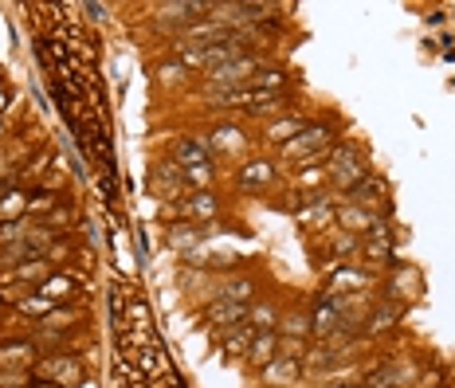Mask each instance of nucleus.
Returning a JSON list of instances; mask_svg holds the SVG:
<instances>
[{
  "instance_id": "7",
  "label": "nucleus",
  "mask_w": 455,
  "mask_h": 388,
  "mask_svg": "<svg viewBox=\"0 0 455 388\" xmlns=\"http://www.w3.org/2000/svg\"><path fill=\"white\" fill-rule=\"evenodd\" d=\"M255 333H259V329L252 326V322H240V326H232L228 329V341H224V349L228 353H236V357H248V349H252V341H255Z\"/></svg>"
},
{
  "instance_id": "6",
  "label": "nucleus",
  "mask_w": 455,
  "mask_h": 388,
  "mask_svg": "<svg viewBox=\"0 0 455 388\" xmlns=\"http://www.w3.org/2000/svg\"><path fill=\"white\" fill-rule=\"evenodd\" d=\"M275 345H279V338L271 333V329H263V333H255L252 349H248V361H252V365H259V369H267V365L275 361Z\"/></svg>"
},
{
  "instance_id": "20",
  "label": "nucleus",
  "mask_w": 455,
  "mask_h": 388,
  "mask_svg": "<svg viewBox=\"0 0 455 388\" xmlns=\"http://www.w3.org/2000/svg\"><path fill=\"white\" fill-rule=\"evenodd\" d=\"M299 220L302 224H326V220H330V208L326 204H310V208H302L299 212Z\"/></svg>"
},
{
  "instance_id": "17",
  "label": "nucleus",
  "mask_w": 455,
  "mask_h": 388,
  "mask_svg": "<svg viewBox=\"0 0 455 388\" xmlns=\"http://www.w3.org/2000/svg\"><path fill=\"white\" fill-rule=\"evenodd\" d=\"M248 318H252V326H275V310H271V306H263V302H259V306H252V310H248Z\"/></svg>"
},
{
  "instance_id": "10",
  "label": "nucleus",
  "mask_w": 455,
  "mask_h": 388,
  "mask_svg": "<svg viewBox=\"0 0 455 388\" xmlns=\"http://www.w3.org/2000/svg\"><path fill=\"white\" fill-rule=\"evenodd\" d=\"M44 298L48 302H63V294H75V282H71V275H51L48 282H44Z\"/></svg>"
},
{
  "instance_id": "29",
  "label": "nucleus",
  "mask_w": 455,
  "mask_h": 388,
  "mask_svg": "<svg viewBox=\"0 0 455 388\" xmlns=\"http://www.w3.org/2000/svg\"><path fill=\"white\" fill-rule=\"evenodd\" d=\"M36 388H59V385H51V380H39V385Z\"/></svg>"
},
{
  "instance_id": "26",
  "label": "nucleus",
  "mask_w": 455,
  "mask_h": 388,
  "mask_svg": "<svg viewBox=\"0 0 455 388\" xmlns=\"http://www.w3.org/2000/svg\"><path fill=\"white\" fill-rule=\"evenodd\" d=\"M334 251H337V255H349V251H358V240H334Z\"/></svg>"
},
{
  "instance_id": "11",
  "label": "nucleus",
  "mask_w": 455,
  "mask_h": 388,
  "mask_svg": "<svg viewBox=\"0 0 455 388\" xmlns=\"http://www.w3.org/2000/svg\"><path fill=\"white\" fill-rule=\"evenodd\" d=\"M185 216H192V220H208V216H216V200H212V193H196V196H189V208H185Z\"/></svg>"
},
{
  "instance_id": "3",
  "label": "nucleus",
  "mask_w": 455,
  "mask_h": 388,
  "mask_svg": "<svg viewBox=\"0 0 455 388\" xmlns=\"http://www.w3.org/2000/svg\"><path fill=\"white\" fill-rule=\"evenodd\" d=\"M326 149H330V130H302V134L287 146V157L314 161V157H322Z\"/></svg>"
},
{
  "instance_id": "23",
  "label": "nucleus",
  "mask_w": 455,
  "mask_h": 388,
  "mask_svg": "<svg viewBox=\"0 0 455 388\" xmlns=\"http://www.w3.org/2000/svg\"><path fill=\"white\" fill-rule=\"evenodd\" d=\"M51 306H55V302H48L44 294H36L32 302H20V310H24V314H44V310H51Z\"/></svg>"
},
{
  "instance_id": "8",
  "label": "nucleus",
  "mask_w": 455,
  "mask_h": 388,
  "mask_svg": "<svg viewBox=\"0 0 455 388\" xmlns=\"http://www.w3.org/2000/svg\"><path fill=\"white\" fill-rule=\"evenodd\" d=\"M177 161L189 169H201V165H208V146L204 142H177Z\"/></svg>"
},
{
  "instance_id": "12",
  "label": "nucleus",
  "mask_w": 455,
  "mask_h": 388,
  "mask_svg": "<svg viewBox=\"0 0 455 388\" xmlns=\"http://www.w3.org/2000/svg\"><path fill=\"white\" fill-rule=\"evenodd\" d=\"M16 279H24V282L44 279V282H48V279H51V263H48V259H28L24 267L16 271Z\"/></svg>"
},
{
  "instance_id": "18",
  "label": "nucleus",
  "mask_w": 455,
  "mask_h": 388,
  "mask_svg": "<svg viewBox=\"0 0 455 388\" xmlns=\"http://www.w3.org/2000/svg\"><path fill=\"white\" fill-rule=\"evenodd\" d=\"M337 220H342L346 228H369V216H365V212H358V208H342V212H337Z\"/></svg>"
},
{
  "instance_id": "28",
  "label": "nucleus",
  "mask_w": 455,
  "mask_h": 388,
  "mask_svg": "<svg viewBox=\"0 0 455 388\" xmlns=\"http://www.w3.org/2000/svg\"><path fill=\"white\" fill-rule=\"evenodd\" d=\"M177 75H180V67H169V71L161 67V79H169V83H177Z\"/></svg>"
},
{
  "instance_id": "2",
  "label": "nucleus",
  "mask_w": 455,
  "mask_h": 388,
  "mask_svg": "<svg viewBox=\"0 0 455 388\" xmlns=\"http://www.w3.org/2000/svg\"><path fill=\"white\" fill-rule=\"evenodd\" d=\"M330 169H334V181L342 184V188H358V184L365 181V165L353 157V149H349V146H337Z\"/></svg>"
},
{
  "instance_id": "4",
  "label": "nucleus",
  "mask_w": 455,
  "mask_h": 388,
  "mask_svg": "<svg viewBox=\"0 0 455 388\" xmlns=\"http://www.w3.org/2000/svg\"><path fill=\"white\" fill-rule=\"evenodd\" d=\"M185 169L180 165H161V169L154 173V181H149V188H154L157 196H165V200H177L180 193H185Z\"/></svg>"
},
{
  "instance_id": "5",
  "label": "nucleus",
  "mask_w": 455,
  "mask_h": 388,
  "mask_svg": "<svg viewBox=\"0 0 455 388\" xmlns=\"http://www.w3.org/2000/svg\"><path fill=\"white\" fill-rule=\"evenodd\" d=\"M243 318H248V306L243 302H232V298H216L212 306H208V322L212 326H240Z\"/></svg>"
},
{
  "instance_id": "22",
  "label": "nucleus",
  "mask_w": 455,
  "mask_h": 388,
  "mask_svg": "<svg viewBox=\"0 0 455 388\" xmlns=\"http://www.w3.org/2000/svg\"><path fill=\"white\" fill-rule=\"evenodd\" d=\"M381 255H389V231H373V243H369V259H381Z\"/></svg>"
},
{
  "instance_id": "9",
  "label": "nucleus",
  "mask_w": 455,
  "mask_h": 388,
  "mask_svg": "<svg viewBox=\"0 0 455 388\" xmlns=\"http://www.w3.org/2000/svg\"><path fill=\"white\" fill-rule=\"evenodd\" d=\"M314 326H318V333H322V338H334L337 329L346 326V322H342V318H337V310L330 302H318V314H314Z\"/></svg>"
},
{
  "instance_id": "25",
  "label": "nucleus",
  "mask_w": 455,
  "mask_h": 388,
  "mask_svg": "<svg viewBox=\"0 0 455 388\" xmlns=\"http://www.w3.org/2000/svg\"><path fill=\"white\" fill-rule=\"evenodd\" d=\"M216 142L220 146H240V134L236 130H216Z\"/></svg>"
},
{
  "instance_id": "24",
  "label": "nucleus",
  "mask_w": 455,
  "mask_h": 388,
  "mask_svg": "<svg viewBox=\"0 0 455 388\" xmlns=\"http://www.w3.org/2000/svg\"><path fill=\"white\" fill-rule=\"evenodd\" d=\"M51 204H55V200H51L48 193H39V196H32V200H28V212H48Z\"/></svg>"
},
{
  "instance_id": "13",
  "label": "nucleus",
  "mask_w": 455,
  "mask_h": 388,
  "mask_svg": "<svg viewBox=\"0 0 455 388\" xmlns=\"http://www.w3.org/2000/svg\"><path fill=\"white\" fill-rule=\"evenodd\" d=\"M252 86L255 90H283V86H287V75L283 71H259L252 79Z\"/></svg>"
},
{
  "instance_id": "30",
  "label": "nucleus",
  "mask_w": 455,
  "mask_h": 388,
  "mask_svg": "<svg viewBox=\"0 0 455 388\" xmlns=\"http://www.w3.org/2000/svg\"><path fill=\"white\" fill-rule=\"evenodd\" d=\"M337 388H346V385H337Z\"/></svg>"
},
{
  "instance_id": "16",
  "label": "nucleus",
  "mask_w": 455,
  "mask_h": 388,
  "mask_svg": "<svg viewBox=\"0 0 455 388\" xmlns=\"http://www.w3.org/2000/svg\"><path fill=\"white\" fill-rule=\"evenodd\" d=\"M263 376H267V380H290V376H295V361H287V357H275V361L263 369Z\"/></svg>"
},
{
  "instance_id": "15",
  "label": "nucleus",
  "mask_w": 455,
  "mask_h": 388,
  "mask_svg": "<svg viewBox=\"0 0 455 388\" xmlns=\"http://www.w3.org/2000/svg\"><path fill=\"white\" fill-rule=\"evenodd\" d=\"M299 134H302V122L299 118H283V122H275V126L267 130L271 142H279V137H299Z\"/></svg>"
},
{
  "instance_id": "27",
  "label": "nucleus",
  "mask_w": 455,
  "mask_h": 388,
  "mask_svg": "<svg viewBox=\"0 0 455 388\" xmlns=\"http://www.w3.org/2000/svg\"><path fill=\"white\" fill-rule=\"evenodd\" d=\"M283 349H287V353H290V361H295V357H302V341H287Z\"/></svg>"
},
{
  "instance_id": "19",
  "label": "nucleus",
  "mask_w": 455,
  "mask_h": 388,
  "mask_svg": "<svg viewBox=\"0 0 455 388\" xmlns=\"http://www.w3.org/2000/svg\"><path fill=\"white\" fill-rule=\"evenodd\" d=\"M224 298H232V302H243V306H248V298H252V282H248V279H236L232 287H228Z\"/></svg>"
},
{
  "instance_id": "1",
  "label": "nucleus",
  "mask_w": 455,
  "mask_h": 388,
  "mask_svg": "<svg viewBox=\"0 0 455 388\" xmlns=\"http://www.w3.org/2000/svg\"><path fill=\"white\" fill-rule=\"evenodd\" d=\"M263 71V55H240V59L224 63L208 75V86H228V90H243L252 86V79Z\"/></svg>"
},
{
  "instance_id": "21",
  "label": "nucleus",
  "mask_w": 455,
  "mask_h": 388,
  "mask_svg": "<svg viewBox=\"0 0 455 388\" xmlns=\"http://www.w3.org/2000/svg\"><path fill=\"white\" fill-rule=\"evenodd\" d=\"M16 357L32 361V345H12V349H0V365H20Z\"/></svg>"
},
{
  "instance_id": "14",
  "label": "nucleus",
  "mask_w": 455,
  "mask_h": 388,
  "mask_svg": "<svg viewBox=\"0 0 455 388\" xmlns=\"http://www.w3.org/2000/svg\"><path fill=\"white\" fill-rule=\"evenodd\" d=\"M271 181V165H263V161H255V165H248L240 177V184H248V188H255V184H267Z\"/></svg>"
}]
</instances>
